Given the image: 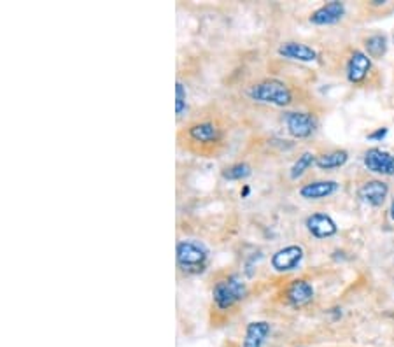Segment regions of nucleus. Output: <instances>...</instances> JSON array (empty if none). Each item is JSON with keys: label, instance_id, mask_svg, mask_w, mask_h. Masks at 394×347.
Listing matches in <instances>:
<instances>
[{"label": "nucleus", "instance_id": "nucleus-6", "mask_svg": "<svg viewBox=\"0 0 394 347\" xmlns=\"http://www.w3.org/2000/svg\"><path fill=\"white\" fill-rule=\"evenodd\" d=\"M305 258L303 247L298 246V244H289V246H284L280 249H277L275 253L270 258V265L275 272L279 274H287V272L296 270L301 265Z\"/></svg>", "mask_w": 394, "mask_h": 347}, {"label": "nucleus", "instance_id": "nucleus-18", "mask_svg": "<svg viewBox=\"0 0 394 347\" xmlns=\"http://www.w3.org/2000/svg\"><path fill=\"white\" fill-rule=\"evenodd\" d=\"M252 174V167L245 162H236L232 165L225 167L221 172L222 179L226 181H244Z\"/></svg>", "mask_w": 394, "mask_h": 347}, {"label": "nucleus", "instance_id": "nucleus-1", "mask_svg": "<svg viewBox=\"0 0 394 347\" xmlns=\"http://www.w3.org/2000/svg\"><path fill=\"white\" fill-rule=\"evenodd\" d=\"M184 137L190 151L198 155H215L225 144V128L214 118H200L184 128Z\"/></svg>", "mask_w": 394, "mask_h": 347}, {"label": "nucleus", "instance_id": "nucleus-9", "mask_svg": "<svg viewBox=\"0 0 394 347\" xmlns=\"http://www.w3.org/2000/svg\"><path fill=\"white\" fill-rule=\"evenodd\" d=\"M370 70H372V58L365 51H352L347 60V69H345L349 83L361 84L368 77Z\"/></svg>", "mask_w": 394, "mask_h": 347}, {"label": "nucleus", "instance_id": "nucleus-13", "mask_svg": "<svg viewBox=\"0 0 394 347\" xmlns=\"http://www.w3.org/2000/svg\"><path fill=\"white\" fill-rule=\"evenodd\" d=\"M280 58H286V60H293V62H314L317 58V51L314 47L307 46L303 43H296V40H287V43H282L277 49Z\"/></svg>", "mask_w": 394, "mask_h": 347}, {"label": "nucleus", "instance_id": "nucleus-19", "mask_svg": "<svg viewBox=\"0 0 394 347\" xmlns=\"http://www.w3.org/2000/svg\"><path fill=\"white\" fill-rule=\"evenodd\" d=\"M315 160H317V156H315L314 153H310V151L301 153V155L298 156L296 162L293 163V167H291L289 178L294 179V181H296V179H300L301 176H303V174L307 172V170L310 169L312 165H315Z\"/></svg>", "mask_w": 394, "mask_h": 347}, {"label": "nucleus", "instance_id": "nucleus-16", "mask_svg": "<svg viewBox=\"0 0 394 347\" xmlns=\"http://www.w3.org/2000/svg\"><path fill=\"white\" fill-rule=\"evenodd\" d=\"M349 162V153L345 149H333V151L323 153L315 160V167L321 170L340 169Z\"/></svg>", "mask_w": 394, "mask_h": 347}, {"label": "nucleus", "instance_id": "nucleus-22", "mask_svg": "<svg viewBox=\"0 0 394 347\" xmlns=\"http://www.w3.org/2000/svg\"><path fill=\"white\" fill-rule=\"evenodd\" d=\"M389 216H391V219L394 221V199H393V202H391V207H389Z\"/></svg>", "mask_w": 394, "mask_h": 347}, {"label": "nucleus", "instance_id": "nucleus-11", "mask_svg": "<svg viewBox=\"0 0 394 347\" xmlns=\"http://www.w3.org/2000/svg\"><path fill=\"white\" fill-rule=\"evenodd\" d=\"M344 16H345L344 2L333 0V2H328V4L321 6L319 9H315L308 20H310L312 25L328 26V25H335V23H338L342 18H344Z\"/></svg>", "mask_w": 394, "mask_h": 347}, {"label": "nucleus", "instance_id": "nucleus-4", "mask_svg": "<svg viewBox=\"0 0 394 347\" xmlns=\"http://www.w3.org/2000/svg\"><path fill=\"white\" fill-rule=\"evenodd\" d=\"M177 267L186 275H198L205 272L209 263V249L197 239H184L176 247Z\"/></svg>", "mask_w": 394, "mask_h": 347}, {"label": "nucleus", "instance_id": "nucleus-8", "mask_svg": "<svg viewBox=\"0 0 394 347\" xmlns=\"http://www.w3.org/2000/svg\"><path fill=\"white\" fill-rule=\"evenodd\" d=\"M305 226H307L308 233L315 239H330V237L337 236L338 226L335 223L333 217L326 213H314L305 219Z\"/></svg>", "mask_w": 394, "mask_h": 347}, {"label": "nucleus", "instance_id": "nucleus-3", "mask_svg": "<svg viewBox=\"0 0 394 347\" xmlns=\"http://www.w3.org/2000/svg\"><path fill=\"white\" fill-rule=\"evenodd\" d=\"M248 284L238 275H228L212 288V304L218 312H229L245 300Z\"/></svg>", "mask_w": 394, "mask_h": 347}, {"label": "nucleus", "instance_id": "nucleus-2", "mask_svg": "<svg viewBox=\"0 0 394 347\" xmlns=\"http://www.w3.org/2000/svg\"><path fill=\"white\" fill-rule=\"evenodd\" d=\"M248 97L252 102L265 105H275V107H289L294 102L293 90L289 84L275 77H266L252 83L248 88Z\"/></svg>", "mask_w": 394, "mask_h": 347}, {"label": "nucleus", "instance_id": "nucleus-5", "mask_svg": "<svg viewBox=\"0 0 394 347\" xmlns=\"http://www.w3.org/2000/svg\"><path fill=\"white\" fill-rule=\"evenodd\" d=\"M282 121L287 134L294 139H308L317 130V118L312 112L286 111Z\"/></svg>", "mask_w": 394, "mask_h": 347}, {"label": "nucleus", "instance_id": "nucleus-12", "mask_svg": "<svg viewBox=\"0 0 394 347\" xmlns=\"http://www.w3.org/2000/svg\"><path fill=\"white\" fill-rule=\"evenodd\" d=\"M358 195L368 206L380 207L386 202L387 195H389V185L386 181H382V179H370V181L363 183Z\"/></svg>", "mask_w": 394, "mask_h": 347}, {"label": "nucleus", "instance_id": "nucleus-17", "mask_svg": "<svg viewBox=\"0 0 394 347\" xmlns=\"http://www.w3.org/2000/svg\"><path fill=\"white\" fill-rule=\"evenodd\" d=\"M387 37L384 33L375 32L365 39V53L368 54L372 60H380L387 51Z\"/></svg>", "mask_w": 394, "mask_h": 347}, {"label": "nucleus", "instance_id": "nucleus-15", "mask_svg": "<svg viewBox=\"0 0 394 347\" xmlns=\"http://www.w3.org/2000/svg\"><path fill=\"white\" fill-rule=\"evenodd\" d=\"M272 333V325L268 321H251L245 326L242 347H263Z\"/></svg>", "mask_w": 394, "mask_h": 347}, {"label": "nucleus", "instance_id": "nucleus-7", "mask_svg": "<svg viewBox=\"0 0 394 347\" xmlns=\"http://www.w3.org/2000/svg\"><path fill=\"white\" fill-rule=\"evenodd\" d=\"M365 167L368 172L379 176H394V155L380 148H372L365 153Z\"/></svg>", "mask_w": 394, "mask_h": 347}, {"label": "nucleus", "instance_id": "nucleus-10", "mask_svg": "<svg viewBox=\"0 0 394 347\" xmlns=\"http://www.w3.org/2000/svg\"><path fill=\"white\" fill-rule=\"evenodd\" d=\"M286 302L293 307H303L314 300V286L307 279H294L286 288Z\"/></svg>", "mask_w": 394, "mask_h": 347}, {"label": "nucleus", "instance_id": "nucleus-20", "mask_svg": "<svg viewBox=\"0 0 394 347\" xmlns=\"http://www.w3.org/2000/svg\"><path fill=\"white\" fill-rule=\"evenodd\" d=\"M176 114L177 120H183L188 114V90L181 81L176 84Z\"/></svg>", "mask_w": 394, "mask_h": 347}, {"label": "nucleus", "instance_id": "nucleus-14", "mask_svg": "<svg viewBox=\"0 0 394 347\" xmlns=\"http://www.w3.org/2000/svg\"><path fill=\"white\" fill-rule=\"evenodd\" d=\"M338 183L323 179V181L307 183L300 188V196L305 200H323L338 192Z\"/></svg>", "mask_w": 394, "mask_h": 347}, {"label": "nucleus", "instance_id": "nucleus-21", "mask_svg": "<svg viewBox=\"0 0 394 347\" xmlns=\"http://www.w3.org/2000/svg\"><path fill=\"white\" fill-rule=\"evenodd\" d=\"M387 135V128L382 127V128H377L375 132H372V134H368V139L370 141H382V139H386Z\"/></svg>", "mask_w": 394, "mask_h": 347}, {"label": "nucleus", "instance_id": "nucleus-23", "mask_svg": "<svg viewBox=\"0 0 394 347\" xmlns=\"http://www.w3.org/2000/svg\"><path fill=\"white\" fill-rule=\"evenodd\" d=\"M393 40H394V36H393Z\"/></svg>", "mask_w": 394, "mask_h": 347}]
</instances>
